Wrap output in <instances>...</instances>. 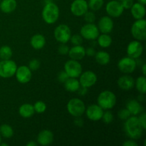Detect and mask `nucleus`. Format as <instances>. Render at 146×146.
Masks as SVG:
<instances>
[{
	"instance_id": "nucleus-26",
	"label": "nucleus",
	"mask_w": 146,
	"mask_h": 146,
	"mask_svg": "<svg viewBox=\"0 0 146 146\" xmlns=\"http://www.w3.org/2000/svg\"><path fill=\"white\" fill-rule=\"evenodd\" d=\"M64 87L66 90L69 92H77L79 88L81 87L79 81L77 79V78H69L64 83Z\"/></svg>"
},
{
	"instance_id": "nucleus-40",
	"label": "nucleus",
	"mask_w": 146,
	"mask_h": 146,
	"mask_svg": "<svg viewBox=\"0 0 146 146\" xmlns=\"http://www.w3.org/2000/svg\"><path fill=\"white\" fill-rule=\"evenodd\" d=\"M124 9H131L133 4H134L133 0H123L121 1Z\"/></svg>"
},
{
	"instance_id": "nucleus-20",
	"label": "nucleus",
	"mask_w": 146,
	"mask_h": 146,
	"mask_svg": "<svg viewBox=\"0 0 146 146\" xmlns=\"http://www.w3.org/2000/svg\"><path fill=\"white\" fill-rule=\"evenodd\" d=\"M68 54L71 59L80 61L86 56V48L81 45L74 46L69 48Z\"/></svg>"
},
{
	"instance_id": "nucleus-19",
	"label": "nucleus",
	"mask_w": 146,
	"mask_h": 146,
	"mask_svg": "<svg viewBox=\"0 0 146 146\" xmlns=\"http://www.w3.org/2000/svg\"><path fill=\"white\" fill-rule=\"evenodd\" d=\"M118 86L123 91H130L135 86V80L132 76L126 74L118 78Z\"/></svg>"
},
{
	"instance_id": "nucleus-18",
	"label": "nucleus",
	"mask_w": 146,
	"mask_h": 146,
	"mask_svg": "<svg viewBox=\"0 0 146 146\" xmlns=\"http://www.w3.org/2000/svg\"><path fill=\"white\" fill-rule=\"evenodd\" d=\"M54 134L49 130H43L37 135V143L42 146L50 145L54 141Z\"/></svg>"
},
{
	"instance_id": "nucleus-15",
	"label": "nucleus",
	"mask_w": 146,
	"mask_h": 146,
	"mask_svg": "<svg viewBox=\"0 0 146 146\" xmlns=\"http://www.w3.org/2000/svg\"><path fill=\"white\" fill-rule=\"evenodd\" d=\"M70 10L76 17H83L88 10V2L86 0H74L71 3Z\"/></svg>"
},
{
	"instance_id": "nucleus-39",
	"label": "nucleus",
	"mask_w": 146,
	"mask_h": 146,
	"mask_svg": "<svg viewBox=\"0 0 146 146\" xmlns=\"http://www.w3.org/2000/svg\"><path fill=\"white\" fill-rule=\"evenodd\" d=\"M68 51H69V47L66 44H61L58 47V54L62 56H65L68 54Z\"/></svg>"
},
{
	"instance_id": "nucleus-38",
	"label": "nucleus",
	"mask_w": 146,
	"mask_h": 146,
	"mask_svg": "<svg viewBox=\"0 0 146 146\" xmlns=\"http://www.w3.org/2000/svg\"><path fill=\"white\" fill-rule=\"evenodd\" d=\"M40 61H38V59L36 58H34V59L31 60L29 63V66L28 67L31 69V71H36L40 67Z\"/></svg>"
},
{
	"instance_id": "nucleus-35",
	"label": "nucleus",
	"mask_w": 146,
	"mask_h": 146,
	"mask_svg": "<svg viewBox=\"0 0 146 146\" xmlns=\"http://www.w3.org/2000/svg\"><path fill=\"white\" fill-rule=\"evenodd\" d=\"M83 37L81 36V34H74V35H71L70 41H71V44L74 46L77 45H81L83 43Z\"/></svg>"
},
{
	"instance_id": "nucleus-27",
	"label": "nucleus",
	"mask_w": 146,
	"mask_h": 146,
	"mask_svg": "<svg viewBox=\"0 0 146 146\" xmlns=\"http://www.w3.org/2000/svg\"><path fill=\"white\" fill-rule=\"evenodd\" d=\"M94 56H95L96 62L98 63L99 65L101 66L107 65V64L110 62V60H111L110 54H108V52L104 51H98L97 53H96Z\"/></svg>"
},
{
	"instance_id": "nucleus-4",
	"label": "nucleus",
	"mask_w": 146,
	"mask_h": 146,
	"mask_svg": "<svg viewBox=\"0 0 146 146\" xmlns=\"http://www.w3.org/2000/svg\"><path fill=\"white\" fill-rule=\"evenodd\" d=\"M66 108L68 113L74 117L81 116L86 111L85 104L82 100L78 98H74L69 100Z\"/></svg>"
},
{
	"instance_id": "nucleus-28",
	"label": "nucleus",
	"mask_w": 146,
	"mask_h": 146,
	"mask_svg": "<svg viewBox=\"0 0 146 146\" xmlns=\"http://www.w3.org/2000/svg\"><path fill=\"white\" fill-rule=\"evenodd\" d=\"M97 43L102 48H108L112 44V38L108 34H101L98 35Z\"/></svg>"
},
{
	"instance_id": "nucleus-9",
	"label": "nucleus",
	"mask_w": 146,
	"mask_h": 146,
	"mask_svg": "<svg viewBox=\"0 0 146 146\" xmlns=\"http://www.w3.org/2000/svg\"><path fill=\"white\" fill-rule=\"evenodd\" d=\"M64 71L66 73L68 77L78 78L83 72L82 66L78 61L70 59L64 64Z\"/></svg>"
},
{
	"instance_id": "nucleus-37",
	"label": "nucleus",
	"mask_w": 146,
	"mask_h": 146,
	"mask_svg": "<svg viewBox=\"0 0 146 146\" xmlns=\"http://www.w3.org/2000/svg\"><path fill=\"white\" fill-rule=\"evenodd\" d=\"M118 118L122 121H125L128 119L130 116H131V113L128 111L127 108H123V109H121L118 113Z\"/></svg>"
},
{
	"instance_id": "nucleus-24",
	"label": "nucleus",
	"mask_w": 146,
	"mask_h": 146,
	"mask_svg": "<svg viewBox=\"0 0 146 146\" xmlns=\"http://www.w3.org/2000/svg\"><path fill=\"white\" fill-rule=\"evenodd\" d=\"M17 2L16 0H1L0 9L5 14H10L16 10Z\"/></svg>"
},
{
	"instance_id": "nucleus-22",
	"label": "nucleus",
	"mask_w": 146,
	"mask_h": 146,
	"mask_svg": "<svg viewBox=\"0 0 146 146\" xmlns=\"http://www.w3.org/2000/svg\"><path fill=\"white\" fill-rule=\"evenodd\" d=\"M131 12L135 20L143 19L145 15V5L138 2L134 3L131 8Z\"/></svg>"
},
{
	"instance_id": "nucleus-7",
	"label": "nucleus",
	"mask_w": 146,
	"mask_h": 146,
	"mask_svg": "<svg viewBox=\"0 0 146 146\" xmlns=\"http://www.w3.org/2000/svg\"><path fill=\"white\" fill-rule=\"evenodd\" d=\"M54 38L61 44H66L70 41L71 36V30L66 24H59L54 29Z\"/></svg>"
},
{
	"instance_id": "nucleus-16",
	"label": "nucleus",
	"mask_w": 146,
	"mask_h": 146,
	"mask_svg": "<svg viewBox=\"0 0 146 146\" xmlns=\"http://www.w3.org/2000/svg\"><path fill=\"white\" fill-rule=\"evenodd\" d=\"M85 113L89 120L92 121H98L102 118L104 109L98 104H91L86 108Z\"/></svg>"
},
{
	"instance_id": "nucleus-3",
	"label": "nucleus",
	"mask_w": 146,
	"mask_h": 146,
	"mask_svg": "<svg viewBox=\"0 0 146 146\" xmlns=\"http://www.w3.org/2000/svg\"><path fill=\"white\" fill-rule=\"evenodd\" d=\"M117 102L116 96L111 91H104L98 95L97 104L104 110L112 109Z\"/></svg>"
},
{
	"instance_id": "nucleus-52",
	"label": "nucleus",
	"mask_w": 146,
	"mask_h": 146,
	"mask_svg": "<svg viewBox=\"0 0 146 146\" xmlns=\"http://www.w3.org/2000/svg\"><path fill=\"white\" fill-rule=\"evenodd\" d=\"M117 1H123V0H117Z\"/></svg>"
},
{
	"instance_id": "nucleus-48",
	"label": "nucleus",
	"mask_w": 146,
	"mask_h": 146,
	"mask_svg": "<svg viewBox=\"0 0 146 146\" xmlns=\"http://www.w3.org/2000/svg\"><path fill=\"white\" fill-rule=\"evenodd\" d=\"M27 146H36L37 145V143L34 142V141H29L28 143H27Z\"/></svg>"
},
{
	"instance_id": "nucleus-44",
	"label": "nucleus",
	"mask_w": 146,
	"mask_h": 146,
	"mask_svg": "<svg viewBox=\"0 0 146 146\" xmlns=\"http://www.w3.org/2000/svg\"><path fill=\"white\" fill-rule=\"evenodd\" d=\"M96 53V52L94 48H92V47H89V48L86 49V56H90V57L94 56Z\"/></svg>"
},
{
	"instance_id": "nucleus-23",
	"label": "nucleus",
	"mask_w": 146,
	"mask_h": 146,
	"mask_svg": "<svg viewBox=\"0 0 146 146\" xmlns=\"http://www.w3.org/2000/svg\"><path fill=\"white\" fill-rule=\"evenodd\" d=\"M30 44L35 50H40L46 45V38L44 35L40 34H35L30 39Z\"/></svg>"
},
{
	"instance_id": "nucleus-41",
	"label": "nucleus",
	"mask_w": 146,
	"mask_h": 146,
	"mask_svg": "<svg viewBox=\"0 0 146 146\" xmlns=\"http://www.w3.org/2000/svg\"><path fill=\"white\" fill-rule=\"evenodd\" d=\"M138 120H139L140 123H141V125L143 126V128H144V130H145L146 128V114L145 112H142L141 114H139V116L138 117Z\"/></svg>"
},
{
	"instance_id": "nucleus-11",
	"label": "nucleus",
	"mask_w": 146,
	"mask_h": 146,
	"mask_svg": "<svg viewBox=\"0 0 146 146\" xmlns=\"http://www.w3.org/2000/svg\"><path fill=\"white\" fill-rule=\"evenodd\" d=\"M106 11L109 17L113 18H118L122 15L124 9L121 1L117 0H111L106 4Z\"/></svg>"
},
{
	"instance_id": "nucleus-6",
	"label": "nucleus",
	"mask_w": 146,
	"mask_h": 146,
	"mask_svg": "<svg viewBox=\"0 0 146 146\" xmlns=\"http://www.w3.org/2000/svg\"><path fill=\"white\" fill-rule=\"evenodd\" d=\"M17 65L11 59L0 61V77L4 78H11L15 75Z\"/></svg>"
},
{
	"instance_id": "nucleus-14",
	"label": "nucleus",
	"mask_w": 146,
	"mask_h": 146,
	"mask_svg": "<svg viewBox=\"0 0 146 146\" xmlns=\"http://www.w3.org/2000/svg\"><path fill=\"white\" fill-rule=\"evenodd\" d=\"M97 76L94 71H86L82 72L79 76V83L81 86L90 88L97 82Z\"/></svg>"
},
{
	"instance_id": "nucleus-29",
	"label": "nucleus",
	"mask_w": 146,
	"mask_h": 146,
	"mask_svg": "<svg viewBox=\"0 0 146 146\" xmlns=\"http://www.w3.org/2000/svg\"><path fill=\"white\" fill-rule=\"evenodd\" d=\"M135 86L137 91L141 94H145L146 92V78L145 76H141L137 78L135 81Z\"/></svg>"
},
{
	"instance_id": "nucleus-53",
	"label": "nucleus",
	"mask_w": 146,
	"mask_h": 146,
	"mask_svg": "<svg viewBox=\"0 0 146 146\" xmlns=\"http://www.w3.org/2000/svg\"><path fill=\"white\" fill-rule=\"evenodd\" d=\"M0 1H1V0H0Z\"/></svg>"
},
{
	"instance_id": "nucleus-51",
	"label": "nucleus",
	"mask_w": 146,
	"mask_h": 146,
	"mask_svg": "<svg viewBox=\"0 0 146 146\" xmlns=\"http://www.w3.org/2000/svg\"><path fill=\"white\" fill-rule=\"evenodd\" d=\"M1 143V135H0V143Z\"/></svg>"
},
{
	"instance_id": "nucleus-34",
	"label": "nucleus",
	"mask_w": 146,
	"mask_h": 146,
	"mask_svg": "<svg viewBox=\"0 0 146 146\" xmlns=\"http://www.w3.org/2000/svg\"><path fill=\"white\" fill-rule=\"evenodd\" d=\"M101 119L103 120V121L106 124H110L113 121V115L111 113V111H110L109 110H107L105 112L104 111V113H103L102 118Z\"/></svg>"
},
{
	"instance_id": "nucleus-46",
	"label": "nucleus",
	"mask_w": 146,
	"mask_h": 146,
	"mask_svg": "<svg viewBox=\"0 0 146 146\" xmlns=\"http://www.w3.org/2000/svg\"><path fill=\"white\" fill-rule=\"evenodd\" d=\"M77 92L78 93L79 96H85L86 94H87V92H88V88H86V87L81 86L79 88V89H78V91H77Z\"/></svg>"
},
{
	"instance_id": "nucleus-47",
	"label": "nucleus",
	"mask_w": 146,
	"mask_h": 146,
	"mask_svg": "<svg viewBox=\"0 0 146 146\" xmlns=\"http://www.w3.org/2000/svg\"><path fill=\"white\" fill-rule=\"evenodd\" d=\"M142 72H143V76L146 75V64H143L142 65Z\"/></svg>"
},
{
	"instance_id": "nucleus-8",
	"label": "nucleus",
	"mask_w": 146,
	"mask_h": 146,
	"mask_svg": "<svg viewBox=\"0 0 146 146\" xmlns=\"http://www.w3.org/2000/svg\"><path fill=\"white\" fill-rule=\"evenodd\" d=\"M80 34L83 38L89 41H94L100 34L98 27L94 23H87L80 30Z\"/></svg>"
},
{
	"instance_id": "nucleus-21",
	"label": "nucleus",
	"mask_w": 146,
	"mask_h": 146,
	"mask_svg": "<svg viewBox=\"0 0 146 146\" xmlns=\"http://www.w3.org/2000/svg\"><path fill=\"white\" fill-rule=\"evenodd\" d=\"M126 108L132 115H138L143 112V106L139 101L135 99H131L127 102Z\"/></svg>"
},
{
	"instance_id": "nucleus-49",
	"label": "nucleus",
	"mask_w": 146,
	"mask_h": 146,
	"mask_svg": "<svg viewBox=\"0 0 146 146\" xmlns=\"http://www.w3.org/2000/svg\"><path fill=\"white\" fill-rule=\"evenodd\" d=\"M138 3H141V4H143V5H145L146 4V0H137Z\"/></svg>"
},
{
	"instance_id": "nucleus-32",
	"label": "nucleus",
	"mask_w": 146,
	"mask_h": 146,
	"mask_svg": "<svg viewBox=\"0 0 146 146\" xmlns=\"http://www.w3.org/2000/svg\"><path fill=\"white\" fill-rule=\"evenodd\" d=\"M88 9L92 11H96L101 9L104 4V0H88Z\"/></svg>"
},
{
	"instance_id": "nucleus-50",
	"label": "nucleus",
	"mask_w": 146,
	"mask_h": 146,
	"mask_svg": "<svg viewBox=\"0 0 146 146\" xmlns=\"http://www.w3.org/2000/svg\"><path fill=\"white\" fill-rule=\"evenodd\" d=\"M0 145L1 146H8V144H7V143H0Z\"/></svg>"
},
{
	"instance_id": "nucleus-33",
	"label": "nucleus",
	"mask_w": 146,
	"mask_h": 146,
	"mask_svg": "<svg viewBox=\"0 0 146 146\" xmlns=\"http://www.w3.org/2000/svg\"><path fill=\"white\" fill-rule=\"evenodd\" d=\"M34 111L35 113H37L38 114H41L44 113V112L46 110V105L44 102L41 101H38L34 104Z\"/></svg>"
},
{
	"instance_id": "nucleus-5",
	"label": "nucleus",
	"mask_w": 146,
	"mask_h": 146,
	"mask_svg": "<svg viewBox=\"0 0 146 146\" xmlns=\"http://www.w3.org/2000/svg\"><path fill=\"white\" fill-rule=\"evenodd\" d=\"M131 34L135 40L142 41L146 39V21L144 19H138L131 27Z\"/></svg>"
},
{
	"instance_id": "nucleus-1",
	"label": "nucleus",
	"mask_w": 146,
	"mask_h": 146,
	"mask_svg": "<svg viewBox=\"0 0 146 146\" xmlns=\"http://www.w3.org/2000/svg\"><path fill=\"white\" fill-rule=\"evenodd\" d=\"M124 131L127 136L133 140H138L142 137L144 128L141 125L136 115L130 116L125 121Z\"/></svg>"
},
{
	"instance_id": "nucleus-2",
	"label": "nucleus",
	"mask_w": 146,
	"mask_h": 146,
	"mask_svg": "<svg viewBox=\"0 0 146 146\" xmlns=\"http://www.w3.org/2000/svg\"><path fill=\"white\" fill-rule=\"evenodd\" d=\"M59 8L55 3L48 1L46 3L41 13L42 19L46 24H53L59 18Z\"/></svg>"
},
{
	"instance_id": "nucleus-30",
	"label": "nucleus",
	"mask_w": 146,
	"mask_h": 146,
	"mask_svg": "<svg viewBox=\"0 0 146 146\" xmlns=\"http://www.w3.org/2000/svg\"><path fill=\"white\" fill-rule=\"evenodd\" d=\"M0 135L5 138H10L14 135V130L11 125L8 124H2L0 125Z\"/></svg>"
},
{
	"instance_id": "nucleus-31",
	"label": "nucleus",
	"mask_w": 146,
	"mask_h": 146,
	"mask_svg": "<svg viewBox=\"0 0 146 146\" xmlns=\"http://www.w3.org/2000/svg\"><path fill=\"white\" fill-rule=\"evenodd\" d=\"M12 50L9 46H2L0 48V58L1 60L11 59L12 56Z\"/></svg>"
},
{
	"instance_id": "nucleus-25",
	"label": "nucleus",
	"mask_w": 146,
	"mask_h": 146,
	"mask_svg": "<svg viewBox=\"0 0 146 146\" xmlns=\"http://www.w3.org/2000/svg\"><path fill=\"white\" fill-rule=\"evenodd\" d=\"M19 113L24 118H31L35 113L34 106L30 104H22L19 108Z\"/></svg>"
},
{
	"instance_id": "nucleus-12",
	"label": "nucleus",
	"mask_w": 146,
	"mask_h": 146,
	"mask_svg": "<svg viewBox=\"0 0 146 146\" xmlns=\"http://www.w3.org/2000/svg\"><path fill=\"white\" fill-rule=\"evenodd\" d=\"M126 52L128 56L131 57L134 59H137L142 55L143 52V46L141 41L134 40L128 44L126 48Z\"/></svg>"
},
{
	"instance_id": "nucleus-13",
	"label": "nucleus",
	"mask_w": 146,
	"mask_h": 146,
	"mask_svg": "<svg viewBox=\"0 0 146 146\" xmlns=\"http://www.w3.org/2000/svg\"><path fill=\"white\" fill-rule=\"evenodd\" d=\"M15 76L19 83L21 84H26L31 81L32 78V72L28 66L23 65L17 67Z\"/></svg>"
},
{
	"instance_id": "nucleus-43",
	"label": "nucleus",
	"mask_w": 146,
	"mask_h": 146,
	"mask_svg": "<svg viewBox=\"0 0 146 146\" xmlns=\"http://www.w3.org/2000/svg\"><path fill=\"white\" fill-rule=\"evenodd\" d=\"M84 121L81 116L75 117V120H74V124L78 127H82L84 125Z\"/></svg>"
},
{
	"instance_id": "nucleus-45",
	"label": "nucleus",
	"mask_w": 146,
	"mask_h": 146,
	"mask_svg": "<svg viewBox=\"0 0 146 146\" xmlns=\"http://www.w3.org/2000/svg\"><path fill=\"white\" fill-rule=\"evenodd\" d=\"M123 145L124 146H138V143L135 142L134 140H128V141H125V142L123 143Z\"/></svg>"
},
{
	"instance_id": "nucleus-10",
	"label": "nucleus",
	"mask_w": 146,
	"mask_h": 146,
	"mask_svg": "<svg viewBox=\"0 0 146 146\" xmlns=\"http://www.w3.org/2000/svg\"><path fill=\"white\" fill-rule=\"evenodd\" d=\"M137 66L136 61L131 57H123L119 60L118 63V68L120 71L125 74H132Z\"/></svg>"
},
{
	"instance_id": "nucleus-42",
	"label": "nucleus",
	"mask_w": 146,
	"mask_h": 146,
	"mask_svg": "<svg viewBox=\"0 0 146 146\" xmlns=\"http://www.w3.org/2000/svg\"><path fill=\"white\" fill-rule=\"evenodd\" d=\"M68 78H69V77H68V76L67 75L66 73L64 71H64H61V72H60L58 75V81L61 83H63V84H64V83L65 82V81H66Z\"/></svg>"
},
{
	"instance_id": "nucleus-17",
	"label": "nucleus",
	"mask_w": 146,
	"mask_h": 146,
	"mask_svg": "<svg viewBox=\"0 0 146 146\" xmlns=\"http://www.w3.org/2000/svg\"><path fill=\"white\" fill-rule=\"evenodd\" d=\"M113 21L109 16H104L98 21V28L101 34H109L113 29Z\"/></svg>"
},
{
	"instance_id": "nucleus-36",
	"label": "nucleus",
	"mask_w": 146,
	"mask_h": 146,
	"mask_svg": "<svg viewBox=\"0 0 146 146\" xmlns=\"http://www.w3.org/2000/svg\"><path fill=\"white\" fill-rule=\"evenodd\" d=\"M83 17H84V20L86 23H94L96 21V15L94 11H89L88 10Z\"/></svg>"
}]
</instances>
